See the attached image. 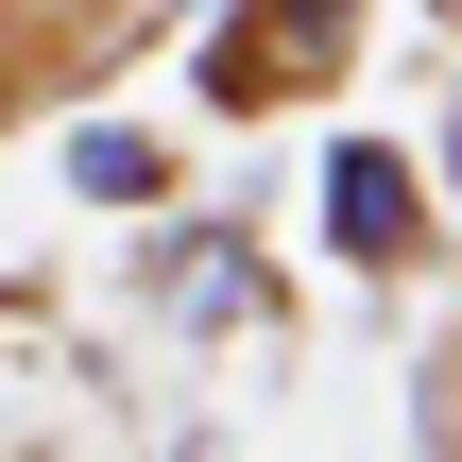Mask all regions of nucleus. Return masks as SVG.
<instances>
[{"label": "nucleus", "instance_id": "obj_1", "mask_svg": "<svg viewBox=\"0 0 462 462\" xmlns=\"http://www.w3.org/2000/svg\"><path fill=\"white\" fill-rule=\"evenodd\" d=\"M411 240H429V171H411L394 137H343V154H326V257H343V274H394Z\"/></svg>", "mask_w": 462, "mask_h": 462}, {"label": "nucleus", "instance_id": "obj_3", "mask_svg": "<svg viewBox=\"0 0 462 462\" xmlns=\"http://www.w3.org/2000/svg\"><path fill=\"white\" fill-rule=\"evenodd\" d=\"M257 309H274V291H257V240L206 223V240L171 257V326H257Z\"/></svg>", "mask_w": 462, "mask_h": 462}, {"label": "nucleus", "instance_id": "obj_2", "mask_svg": "<svg viewBox=\"0 0 462 462\" xmlns=\"http://www.w3.org/2000/svg\"><path fill=\"white\" fill-rule=\"evenodd\" d=\"M69 189H86V206H171V137H154V120H86V137H69Z\"/></svg>", "mask_w": 462, "mask_h": 462}, {"label": "nucleus", "instance_id": "obj_4", "mask_svg": "<svg viewBox=\"0 0 462 462\" xmlns=\"http://www.w3.org/2000/svg\"><path fill=\"white\" fill-rule=\"evenodd\" d=\"M274 86H326L343 51H360V0H257V34H240Z\"/></svg>", "mask_w": 462, "mask_h": 462}]
</instances>
